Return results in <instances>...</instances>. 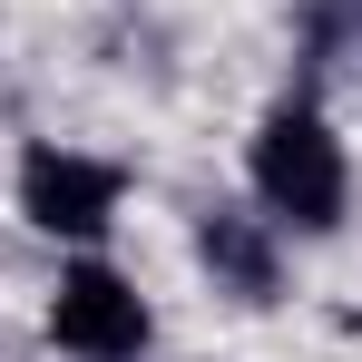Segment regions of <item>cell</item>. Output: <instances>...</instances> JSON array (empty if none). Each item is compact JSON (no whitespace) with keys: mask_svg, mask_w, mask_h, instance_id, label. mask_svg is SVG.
Instances as JSON below:
<instances>
[{"mask_svg":"<svg viewBox=\"0 0 362 362\" xmlns=\"http://www.w3.org/2000/svg\"><path fill=\"white\" fill-rule=\"evenodd\" d=\"M255 196H264V216L274 226H303V235H333L343 226V206H353V167H343V137L323 127V108H303V98H284V108H264V127H255Z\"/></svg>","mask_w":362,"mask_h":362,"instance_id":"obj_1","label":"cell"},{"mask_svg":"<svg viewBox=\"0 0 362 362\" xmlns=\"http://www.w3.org/2000/svg\"><path fill=\"white\" fill-rule=\"evenodd\" d=\"M118 196H127V177L108 157H78V147H30V157H20V216H30L40 235L98 245L118 226Z\"/></svg>","mask_w":362,"mask_h":362,"instance_id":"obj_2","label":"cell"},{"mask_svg":"<svg viewBox=\"0 0 362 362\" xmlns=\"http://www.w3.org/2000/svg\"><path fill=\"white\" fill-rule=\"evenodd\" d=\"M196 264H206V274H216L235 303H274V284H284L264 216H245V206H216V216L196 226Z\"/></svg>","mask_w":362,"mask_h":362,"instance_id":"obj_4","label":"cell"},{"mask_svg":"<svg viewBox=\"0 0 362 362\" xmlns=\"http://www.w3.org/2000/svg\"><path fill=\"white\" fill-rule=\"evenodd\" d=\"M323 40H362V0H303Z\"/></svg>","mask_w":362,"mask_h":362,"instance_id":"obj_5","label":"cell"},{"mask_svg":"<svg viewBox=\"0 0 362 362\" xmlns=\"http://www.w3.org/2000/svg\"><path fill=\"white\" fill-rule=\"evenodd\" d=\"M147 303H137V284L127 274H108V264H69L59 294H49V343L78 362H137L147 353Z\"/></svg>","mask_w":362,"mask_h":362,"instance_id":"obj_3","label":"cell"}]
</instances>
